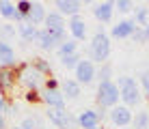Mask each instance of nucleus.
I'll return each instance as SVG.
<instances>
[{"label": "nucleus", "mask_w": 149, "mask_h": 129, "mask_svg": "<svg viewBox=\"0 0 149 129\" xmlns=\"http://www.w3.org/2000/svg\"><path fill=\"white\" fill-rule=\"evenodd\" d=\"M45 80L48 77L41 75L37 69L33 67V63H24V65H17V84L22 86L24 90H37L41 92V88L45 86Z\"/></svg>", "instance_id": "obj_1"}, {"label": "nucleus", "mask_w": 149, "mask_h": 129, "mask_svg": "<svg viewBox=\"0 0 149 129\" xmlns=\"http://www.w3.org/2000/svg\"><path fill=\"white\" fill-rule=\"evenodd\" d=\"M117 86H119V95H121V103L123 106H127L132 110V108H136L138 103L143 101V92H141V84L134 80V77L130 75H121L119 80L115 82Z\"/></svg>", "instance_id": "obj_2"}, {"label": "nucleus", "mask_w": 149, "mask_h": 129, "mask_svg": "<svg viewBox=\"0 0 149 129\" xmlns=\"http://www.w3.org/2000/svg\"><path fill=\"white\" fill-rule=\"evenodd\" d=\"M89 56H91V63H97V65H106V60H108L110 56V37L104 32V30H97L93 34V39H91L89 43Z\"/></svg>", "instance_id": "obj_3"}, {"label": "nucleus", "mask_w": 149, "mask_h": 129, "mask_svg": "<svg viewBox=\"0 0 149 129\" xmlns=\"http://www.w3.org/2000/svg\"><path fill=\"white\" fill-rule=\"evenodd\" d=\"M95 101H97V106H100V108H106V110L119 106V101H121L119 86H117L115 82H102V84L97 86Z\"/></svg>", "instance_id": "obj_4"}, {"label": "nucleus", "mask_w": 149, "mask_h": 129, "mask_svg": "<svg viewBox=\"0 0 149 129\" xmlns=\"http://www.w3.org/2000/svg\"><path fill=\"white\" fill-rule=\"evenodd\" d=\"M45 116L58 129H78V116H74L71 112H67V108H48Z\"/></svg>", "instance_id": "obj_5"}, {"label": "nucleus", "mask_w": 149, "mask_h": 129, "mask_svg": "<svg viewBox=\"0 0 149 129\" xmlns=\"http://www.w3.org/2000/svg\"><path fill=\"white\" fill-rule=\"evenodd\" d=\"M17 86V67H0V95L11 99Z\"/></svg>", "instance_id": "obj_6"}, {"label": "nucleus", "mask_w": 149, "mask_h": 129, "mask_svg": "<svg viewBox=\"0 0 149 129\" xmlns=\"http://www.w3.org/2000/svg\"><path fill=\"white\" fill-rule=\"evenodd\" d=\"M108 121H110L117 129H119V127H132L134 112H132L127 106L119 103V106H115V108H110V110H108Z\"/></svg>", "instance_id": "obj_7"}, {"label": "nucleus", "mask_w": 149, "mask_h": 129, "mask_svg": "<svg viewBox=\"0 0 149 129\" xmlns=\"http://www.w3.org/2000/svg\"><path fill=\"white\" fill-rule=\"evenodd\" d=\"M74 73H76L74 80L78 82L80 86H82V84L86 86V84H91V82H93L95 77H97V69H95V65L91 63V60L82 58V60H80V65L74 69Z\"/></svg>", "instance_id": "obj_8"}, {"label": "nucleus", "mask_w": 149, "mask_h": 129, "mask_svg": "<svg viewBox=\"0 0 149 129\" xmlns=\"http://www.w3.org/2000/svg\"><path fill=\"white\" fill-rule=\"evenodd\" d=\"M136 22L134 19H121L110 28V37L112 39H132V34L136 32Z\"/></svg>", "instance_id": "obj_9"}, {"label": "nucleus", "mask_w": 149, "mask_h": 129, "mask_svg": "<svg viewBox=\"0 0 149 129\" xmlns=\"http://www.w3.org/2000/svg\"><path fill=\"white\" fill-rule=\"evenodd\" d=\"M41 103H45V108H65V95L61 88H43Z\"/></svg>", "instance_id": "obj_10"}, {"label": "nucleus", "mask_w": 149, "mask_h": 129, "mask_svg": "<svg viewBox=\"0 0 149 129\" xmlns=\"http://www.w3.org/2000/svg\"><path fill=\"white\" fill-rule=\"evenodd\" d=\"M67 30H69V34H71L74 41H84L86 39V22H84V17H82V15L69 17Z\"/></svg>", "instance_id": "obj_11"}, {"label": "nucleus", "mask_w": 149, "mask_h": 129, "mask_svg": "<svg viewBox=\"0 0 149 129\" xmlns=\"http://www.w3.org/2000/svg\"><path fill=\"white\" fill-rule=\"evenodd\" d=\"M112 13H115V2L110 0H104V2H97L93 7V17L100 24H108L112 19Z\"/></svg>", "instance_id": "obj_12"}, {"label": "nucleus", "mask_w": 149, "mask_h": 129, "mask_svg": "<svg viewBox=\"0 0 149 129\" xmlns=\"http://www.w3.org/2000/svg\"><path fill=\"white\" fill-rule=\"evenodd\" d=\"M82 7H84V2H80V0H56V9H58V13L67 15V17H76V15H80Z\"/></svg>", "instance_id": "obj_13"}, {"label": "nucleus", "mask_w": 149, "mask_h": 129, "mask_svg": "<svg viewBox=\"0 0 149 129\" xmlns=\"http://www.w3.org/2000/svg\"><path fill=\"white\" fill-rule=\"evenodd\" d=\"M78 125L80 129H93V127H100L102 121H100V114L97 110H82L78 114Z\"/></svg>", "instance_id": "obj_14"}, {"label": "nucleus", "mask_w": 149, "mask_h": 129, "mask_svg": "<svg viewBox=\"0 0 149 129\" xmlns=\"http://www.w3.org/2000/svg\"><path fill=\"white\" fill-rule=\"evenodd\" d=\"M37 45H39V48L43 50V52H54V50H58V48H61L58 39H56V37H52V34H50L45 28H41V30H39Z\"/></svg>", "instance_id": "obj_15"}, {"label": "nucleus", "mask_w": 149, "mask_h": 129, "mask_svg": "<svg viewBox=\"0 0 149 129\" xmlns=\"http://www.w3.org/2000/svg\"><path fill=\"white\" fill-rule=\"evenodd\" d=\"M15 50L11 43H7V41H0V67H17L15 63Z\"/></svg>", "instance_id": "obj_16"}, {"label": "nucleus", "mask_w": 149, "mask_h": 129, "mask_svg": "<svg viewBox=\"0 0 149 129\" xmlns=\"http://www.w3.org/2000/svg\"><path fill=\"white\" fill-rule=\"evenodd\" d=\"M43 26H45V30H67V22H65V17L58 11H52L45 15Z\"/></svg>", "instance_id": "obj_17"}, {"label": "nucleus", "mask_w": 149, "mask_h": 129, "mask_svg": "<svg viewBox=\"0 0 149 129\" xmlns=\"http://www.w3.org/2000/svg\"><path fill=\"white\" fill-rule=\"evenodd\" d=\"M45 15H48V11H45L43 4H41V2H33V9H30L26 22L33 24V26H41V24L45 22Z\"/></svg>", "instance_id": "obj_18"}, {"label": "nucleus", "mask_w": 149, "mask_h": 129, "mask_svg": "<svg viewBox=\"0 0 149 129\" xmlns=\"http://www.w3.org/2000/svg\"><path fill=\"white\" fill-rule=\"evenodd\" d=\"M17 34L22 37V41L33 43V41H37V37H39V28L26 22V24H19V26H17Z\"/></svg>", "instance_id": "obj_19"}, {"label": "nucleus", "mask_w": 149, "mask_h": 129, "mask_svg": "<svg viewBox=\"0 0 149 129\" xmlns=\"http://www.w3.org/2000/svg\"><path fill=\"white\" fill-rule=\"evenodd\" d=\"M61 90H63V95L67 97V99H78V97L82 95V86L76 80H63Z\"/></svg>", "instance_id": "obj_20"}, {"label": "nucleus", "mask_w": 149, "mask_h": 129, "mask_svg": "<svg viewBox=\"0 0 149 129\" xmlns=\"http://www.w3.org/2000/svg\"><path fill=\"white\" fill-rule=\"evenodd\" d=\"M134 22H136L138 28H147L149 26V7L134 9Z\"/></svg>", "instance_id": "obj_21"}, {"label": "nucleus", "mask_w": 149, "mask_h": 129, "mask_svg": "<svg viewBox=\"0 0 149 129\" xmlns=\"http://www.w3.org/2000/svg\"><path fill=\"white\" fill-rule=\"evenodd\" d=\"M56 54H58V58H63V56H71V54H78V41L67 39L58 50H56Z\"/></svg>", "instance_id": "obj_22"}, {"label": "nucleus", "mask_w": 149, "mask_h": 129, "mask_svg": "<svg viewBox=\"0 0 149 129\" xmlns=\"http://www.w3.org/2000/svg\"><path fill=\"white\" fill-rule=\"evenodd\" d=\"M132 129H149V112L141 110L134 114V121H132Z\"/></svg>", "instance_id": "obj_23"}, {"label": "nucleus", "mask_w": 149, "mask_h": 129, "mask_svg": "<svg viewBox=\"0 0 149 129\" xmlns=\"http://www.w3.org/2000/svg\"><path fill=\"white\" fill-rule=\"evenodd\" d=\"M33 67L39 71L41 75H45V77L52 75V65H50L45 58H33Z\"/></svg>", "instance_id": "obj_24"}, {"label": "nucleus", "mask_w": 149, "mask_h": 129, "mask_svg": "<svg viewBox=\"0 0 149 129\" xmlns=\"http://www.w3.org/2000/svg\"><path fill=\"white\" fill-rule=\"evenodd\" d=\"M15 32H17V28H15L13 24H0V41H7L15 37Z\"/></svg>", "instance_id": "obj_25"}, {"label": "nucleus", "mask_w": 149, "mask_h": 129, "mask_svg": "<svg viewBox=\"0 0 149 129\" xmlns=\"http://www.w3.org/2000/svg\"><path fill=\"white\" fill-rule=\"evenodd\" d=\"M0 15H2L4 19H13V15H15V4L9 2V0H0Z\"/></svg>", "instance_id": "obj_26"}, {"label": "nucleus", "mask_w": 149, "mask_h": 129, "mask_svg": "<svg viewBox=\"0 0 149 129\" xmlns=\"http://www.w3.org/2000/svg\"><path fill=\"white\" fill-rule=\"evenodd\" d=\"M97 80L102 82H112V67L106 63V65H100V69H97Z\"/></svg>", "instance_id": "obj_27"}, {"label": "nucleus", "mask_w": 149, "mask_h": 129, "mask_svg": "<svg viewBox=\"0 0 149 129\" xmlns=\"http://www.w3.org/2000/svg\"><path fill=\"white\" fill-rule=\"evenodd\" d=\"M61 65L65 67V69H76V67L80 65V54H71V56H63V58H58Z\"/></svg>", "instance_id": "obj_28"}, {"label": "nucleus", "mask_w": 149, "mask_h": 129, "mask_svg": "<svg viewBox=\"0 0 149 129\" xmlns=\"http://www.w3.org/2000/svg\"><path fill=\"white\" fill-rule=\"evenodd\" d=\"M30 9H33V2H30V0H17V2H15V11L22 13L24 17H28Z\"/></svg>", "instance_id": "obj_29"}, {"label": "nucleus", "mask_w": 149, "mask_h": 129, "mask_svg": "<svg viewBox=\"0 0 149 129\" xmlns=\"http://www.w3.org/2000/svg\"><path fill=\"white\" fill-rule=\"evenodd\" d=\"M115 11H119V13H130V11H134V4H132L130 0H115Z\"/></svg>", "instance_id": "obj_30"}, {"label": "nucleus", "mask_w": 149, "mask_h": 129, "mask_svg": "<svg viewBox=\"0 0 149 129\" xmlns=\"http://www.w3.org/2000/svg\"><path fill=\"white\" fill-rule=\"evenodd\" d=\"M138 84H141L143 92H145V99L149 101V69H147V71H143V73H141V82H138Z\"/></svg>", "instance_id": "obj_31"}, {"label": "nucleus", "mask_w": 149, "mask_h": 129, "mask_svg": "<svg viewBox=\"0 0 149 129\" xmlns=\"http://www.w3.org/2000/svg\"><path fill=\"white\" fill-rule=\"evenodd\" d=\"M132 41H134V43H149V37H147L145 28H136V32L132 34Z\"/></svg>", "instance_id": "obj_32"}, {"label": "nucleus", "mask_w": 149, "mask_h": 129, "mask_svg": "<svg viewBox=\"0 0 149 129\" xmlns=\"http://www.w3.org/2000/svg\"><path fill=\"white\" fill-rule=\"evenodd\" d=\"M24 99H26L28 103H41V92L28 90V92H24Z\"/></svg>", "instance_id": "obj_33"}, {"label": "nucleus", "mask_w": 149, "mask_h": 129, "mask_svg": "<svg viewBox=\"0 0 149 129\" xmlns=\"http://www.w3.org/2000/svg\"><path fill=\"white\" fill-rule=\"evenodd\" d=\"M9 106H11V101H9L4 95H0V114H4V116H7V110H9Z\"/></svg>", "instance_id": "obj_34"}, {"label": "nucleus", "mask_w": 149, "mask_h": 129, "mask_svg": "<svg viewBox=\"0 0 149 129\" xmlns=\"http://www.w3.org/2000/svg\"><path fill=\"white\" fill-rule=\"evenodd\" d=\"M43 88H61V84H58V80H56V77H48Z\"/></svg>", "instance_id": "obj_35"}, {"label": "nucleus", "mask_w": 149, "mask_h": 129, "mask_svg": "<svg viewBox=\"0 0 149 129\" xmlns=\"http://www.w3.org/2000/svg\"><path fill=\"white\" fill-rule=\"evenodd\" d=\"M0 129H9V125H7V116H4V114H0Z\"/></svg>", "instance_id": "obj_36"}, {"label": "nucleus", "mask_w": 149, "mask_h": 129, "mask_svg": "<svg viewBox=\"0 0 149 129\" xmlns=\"http://www.w3.org/2000/svg\"><path fill=\"white\" fill-rule=\"evenodd\" d=\"M93 129H106V127H104V125H100V127H93Z\"/></svg>", "instance_id": "obj_37"}, {"label": "nucleus", "mask_w": 149, "mask_h": 129, "mask_svg": "<svg viewBox=\"0 0 149 129\" xmlns=\"http://www.w3.org/2000/svg\"><path fill=\"white\" fill-rule=\"evenodd\" d=\"M145 32H147V37H149V26H147V28H145Z\"/></svg>", "instance_id": "obj_38"}, {"label": "nucleus", "mask_w": 149, "mask_h": 129, "mask_svg": "<svg viewBox=\"0 0 149 129\" xmlns=\"http://www.w3.org/2000/svg\"><path fill=\"white\" fill-rule=\"evenodd\" d=\"M9 129H22V127H9Z\"/></svg>", "instance_id": "obj_39"}, {"label": "nucleus", "mask_w": 149, "mask_h": 129, "mask_svg": "<svg viewBox=\"0 0 149 129\" xmlns=\"http://www.w3.org/2000/svg\"><path fill=\"white\" fill-rule=\"evenodd\" d=\"M119 129H132V127H119Z\"/></svg>", "instance_id": "obj_40"}]
</instances>
